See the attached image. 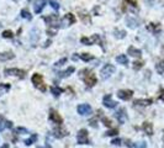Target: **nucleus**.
<instances>
[{"label": "nucleus", "instance_id": "nucleus-18", "mask_svg": "<svg viewBox=\"0 0 164 148\" xmlns=\"http://www.w3.org/2000/svg\"><path fill=\"white\" fill-rule=\"evenodd\" d=\"M15 57V55L13 52H4L0 53V61H9V59H13Z\"/></svg>", "mask_w": 164, "mask_h": 148}, {"label": "nucleus", "instance_id": "nucleus-7", "mask_svg": "<svg viewBox=\"0 0 164 148\" xmlns=\"http://www.w3.org/2000/svg\"><path fill=\"white\" fill-rule=\"evenodd\" d=\"M80 42L83 45H88V46L94 45V43H100V37H99V35H93V36L89 37V38L88 37H81Z\"/></svg>", "mask_w": 164, "mask_h": 148}, {"label": "nucleus", "instance_id": "nucleus-2", "mask_svg": "<svg viewBox=\"0 0 164 148\" xmlns=\"http://www.w3.org/2000/svg\"><path fill=\"white\" fill-rule=\"evenodd\" d=\"M32 84L35 85V88H37L38 90H41L42 93H45L47 90V88L45 85V83H43V78H42V75L38 74V73H35L32 75Z\"/></svg>", "mask_w": 164, "mask_h": 148}, {"label": "nucleus", "instance_id": "nucleus-30", "mask_svg": "<svg viewBox=\"0 0 164 148\" xmlns=\"http://www.w3.org/2000/svg\"><path fill=\"white\" fill-rule=\"evenodd\" d=\"M159 26H158V23H157V26H156V23H149L148 25V30L149 31H153L154 33H157V31H159Z\"/></svg>", "mask_w": 164, "mask_h": 148}, {"label": "nucleus", "instance_id": "nucleus-48", "mask_svg": "<svg viewBox=\"0 0 164 148\" xmlns=\"http://www.w3.org/2000/svg\"><path fill=\"white\" fill-rule=\"evenodd\" d=\"M163 142H164V135H163Z\"/></svg>", "mask_w": 164, "mask_h": 148}, {"label": "nucleus", "instance_id": "nucleus-40", "mask_svg": "<svg viewBox=\"0 0 164 148\" xmlns=\"http://www.w3.org/2000/svg\"><path fill=\"white\" fill-rule=\"evenodd\" d=\"M102 122H104V125H105V126H109V127H111V121L109 120V118H106V117H102Z\"/></svg>", "mask_w": 164, "mask_h": 148}, {"label": "nucleus", "instance_id": "nucleus-21", "mask_svg": "<svg viewBox=\"0 0 164 148\" xmlns=\"http://www.w3.org/2000/svg\"><path fill=\"white\" fill-rule=\"evenodd\" d=\"M126 22H127V25L130 26L131 28L138 27V21H137L136 19H133V17H127V19H126Z\"/></svg>", "mask_w": 164, "mask_h": 148}, {"label": "nucleus", "instance_id": "nucleus-25", "mask_svg": "<svg viewBox=\"0 0 164 148\" xmlns=\"http://www.w3.org/2000/svg\"><path fill=\"white\" fill-rule=\"evenodd\" d=\"M152 104V100L148 99V100H136L134 101V105H139V106H148Z\"/></svg>", "mask_w": 164, "mask_h": 148}, {"label": "nucleus", "instance_id": "nucleus-29", "mask_svg": "<svg viewBox=\"0 0 164 148\" xmlns=\"http://www.w3.org/2000/svg\"><path fill=\"white\" fill-rule=\"evenodd\" d=\"M36 141H37V135H35V133H33L30 138L25 141V144H26V146H31V144L33 143V142H36Z\"/></svg>", "mask_w": 164, "mask_h": 148}, {"label": "nucleus", "instance_id": "nucleus-44", "mask_svg": "<svg viewBox=\"0 0 164 148\" xmlns=\"http://www.w3.org/2000/svg\"><path fill=\"white\" fill-rule=\"evenodd\" d=\"M6 128H13V122H11V121H8V122H6Z\"/></svg>", "mask_w": 164, "mask_h": 148}, {"label": "nucleus", "instance_id": "nucleus-14", "mask_svg": "<svg viewBox=\"0 0 164 148\" xmlns=\"http://www.w3.org/2000/svg\"><path fill=\"white\" fill-rule=\"evenodd\" d=\"M53 136L57 138H63V137H66V136H68V131L62 127H56L53 130Z\"/></svg>", "mask_w": 164, "mask_h": 148}, {"label": "nucleus", "instance_id": "nucleus-6", "mask_svg": "<svg viewBox=\"0 0 164 148\" xmlns=\"http://www.w3.org/2000/svg\"><path fill=\"white\" fill-rule=\"evenodd\" d=\"M4 73H5V75H14V76H19V78H25V74H26L25 70H21V69H17V68L5 69Z\"/></svg>", "mask_w": 164, "mask_h": 148}, {"label": "nucleus", "instance_id": "nucleus-11", "mask_svg": "<svg viewBox=\"0 0 164 148\" xmlns=\"http://www.w3.org/2000/svg\"><path fill=\"white\" fill-rule=\"evenodd\" d=\"M102 104H104V106H106V108H109V109H114V108H116V105H117V103L115 101V100H112V98H111L110 94H107V95L104 96Z\"/></svg>", "mask_w": 164, "mask_h": 148}, {"label": "nucleus", "instance_id": "nucleus-42", "mask_svg": "<svg viewBox=\"0 0 164 148\" xmlns=\"http://www.w3.org/2000/svg\"><path fill=\"white\" fill-rule=\"evenodd\" d=\"M159 99L162 100V101H164V89H160V91H159Z\"/></svg>", "mask_w": 164, "mask_h": 148}, {"label": "nucleus", "instance_id": "nucleus-4", "mask_svg": "<svg viewBox=\"0 0 164 148\" xmlns=\"http://www.w3.org/2000/svg\"><path fill=\"white\" fill-rule=\"evenodd\" d=\"M114 72H115V67L112 66V64H106L102 69H101V72H100V74H101V79H107V78H110L111 75L114 74Z\"/></svg>", "mask_w": 164, "mask_h": 148}, {"label": "nucleus", "instance_id": "nucleus-23", "mask_svg": "<svg viewBox=\"0 0 164 148\" xmlns=\"http://www.w3.org/2000/svg\"><path fill=\"white\" fill-rule=\"evenodd\" d=\"M62 91H63V89H61V88H58V86H51V93L53 94V96H56V98H58L62 94Z\"/></svg>", "mask_w": 164, "mask_h": 148}, {"label": "nucleus", "instance_id": "nucleus-34", "mask_svg": "<svg viewBox=\"0 0 164 148\" xmlns=\"http://www.w3.org/2000/svg\"><path fill=\"white\" fill-rule=\"evenodd\" d=\"M126 36V32L125 31H115V37H117V38H124Z\"/></svg>", "mask_w": 164, "mask_h": 148}, {"label": "nucleus", "instance_id": "nucleus-22", "mask_svg": "<svg viewBox=\"0 0 164 148\" xmlns=\"http://www.w3.org/2000/svg\"><path fill=\"white\" fill-rule=\"evenodd\" d=\"M74 70H75L74 67H69L67 70H64V72H59V73H58V75H59L61 78H66V76H69L70 74H72Z\"/></svg>", "mask_w": 164, "mask_h": 148}, {"label": "nucleus", "instance_id": "nucleus-27", "mask_svg": "<svg viewBox=\"0 0 164 148\" xmlns=\"http://www.w3.org/2000/svg\"><path fill=\"white\" fill-rule=\"evenodd\" d=\"M21 16L23 17V19H26V20H32V15L30 14V11H28L27 9H22L21 10Z\"/></svg>", "mask_w": 164, "mask_h": 148}, {"label": "nucleus", "instance_id": "nucleus-10", "mask_svg": "<svg viewBox=\"0 0 164 148\" xmlns=\"http://www.w3.org/2000/svg\"><path fill=\"white\" fill-rule=\"evenodd\" d=\"M77 111H78V114L83 115V116L89 115V114H91V106L89 104H80L77 108Z\"/></svg>", "mask_w": 164, "mask_h": 148}, {"label": "nucleus", "instance_id": "nucleus-43", "mask_svg": "<svg viewBox=\"0 0 164 148\" xmlns=\"http://www.w3.org/2000/svg\"><path fill=\"white\" fill-rule=\"evenodd\" d=\"M90 125L93 127H98V123H96V118H93V120L90 121Z\"/></svg>", "mask_w": 164, "mask_h": 148}, {"label": "nucleus", "instance_id": "nucleus-5", "mask_svg": "<svg viewBox=\"0 0 164 148\" xmlns=\"http://www.w3.org/2000/svg\"><path fill=\"white\" fill-rule=\"evenodd\" d=\"M77 141L78 144H88L89 143V137H88V131L86 130H80L77 135Z\"/></svg>", "mask_w": 164, "mask_h": 148}, {"label": "nucleus", "instance_id": "nucleus-28", "mask_svg": "<svg viewBox=\"0 0 164 148\" xmlns=\"http://www.w3.org/2000/svg\"><path fill=\"white\" fill-rule=\"evenodd\" d=\"M80 58L83 59L84 62H89V61H91V59H94V56L90 55V53H81Z\"/></svg>", "mask_w": 164, "mask_h": 148}, {"label": "nucleus", "instance_id": "nucleus-39", "mask_svg": "<svg viewBox=\"0 0 164 148\" xmlns=\"http://www.w3.org/2000/svg\"><path fill=\"white\" fill-rule=\"evenodd\" d=\"M142 66H143L142 62H134L133 63V68L134 69H141V68H142Z\"/></svg>", "mask_w": 164, "mask_h": 148}, {"label": "nucleus", "instance_id": "nucleus-32", "mask_svg": "<svg viewBox=\"0 0 164 148\" xmlns=\"http://www.w3.org/2000/svg\"><path fill=\"white\" fill-rule=\"evenodd\" d=\"M134 148H147V143L144 141H139L137 143H134Z\"/></svg>", "mask_w": 164, "mask_h": 148}, {"label": "nucleus", "instance_id": "nucleus-46", "mask_svg": "<svg viewBox=\"0 0 164 148\" xmlns=\"http://www.w3.org/2000/svg\"><path fill=\"white\" fill-rule=\"evenodd\" d=\"M0 148H9V144H4V146H1Z\"/></svg>", "mask_w": 164, "mask_h": 148}, {"label": "nucleus", "instance_id": "nucleus-3", "mask_svg": "<svg viewBox=\"0 0 164 148\" xmlns=\"http://www.w3.org/2000/svg\"><path fill=\"white\" fill-rule=\"evenodd\" d=\"M43 20L47 22L48 27L52 28H58V23H59V19H58L57 15H48V16H45Z\"/></svg>", "mask_w": 164, "mask_h": 148}, {"label": "nucleus", "instance_id": "nucleus-8", "mask_svg": "<svg viewBox=\"0 0 164 148\" xmlns=\"http://www.w3.org/2000/svg\"><path fill=\"white\" fill-rule=\"evenodd\" d=\"M75 22V17L73 14H67V15H64V17L62 19L61 21V25L62 27H68L70 25H73V23Z\"/></svg>", "mask_w": 164, "mask_h": 148}, {"label": "nucleus", "instance_id": "nucleus-31", "mask_svg": "<svg viewBox=\"0 0 164 148\" xmlns=\"http://www.w3.org/2000/svg\"><path fill=\"white\" fill-rule=\"evenodd\" d=\"M3 37L4 38H13L14 35H13V31H10V30H6V31L3 32Z\"/></svg>", "mask_w": 164, "mask_h": 148}, {"label": "nucleus", "instance_id": "nucleus-37", "mask_svg": "<svg viewBox=\"0 0 164 148\" xmlns=\"http://www.w3.org/2000/svg\"><path fill=\"white\" fill-rule=\"evenodd\" d=\"M15 132H16V133H21V135H23V133H28V132H27V130H26V128H22V127L16 128V130H15Z\"/></svg>", "mask_w": 164, "mask_h": 148}, {"label": "nucleus", "instance_id": "nucleus-36", "mask_svg": "<svg viewBox=\"0 0 164 148\" xmlns=\"http://www.w3.org/2000/svg\"><path fill=\"white\" fill-rule=\"evenodd\" d=\"M117 133H119V131H117L116 128H114V130H110V131H106V133H105V135H106V136H115Z\"/></svg>", "mask_w": 164, "mask_h": 148}, {"label": "nucleus", "instance_id": "nucleus-24", "mask_svg": "<svg viewBox=\"0 0 164 148\" xmlns=\"http://www.w3.org/2000/svg\"><path fill=\"white\" fill-rule=\"evenodd\" d=\"M10 84H6V83H3V84H0V96L3 95V94L8 93L10 90Z\"/></svg>", "mask_w": 164, "mask_h": 148}, {"label": "nucleus", "instance_id": "nucleus-9", "mask_svg": "<svg viewBox=\"0 0 164 148\" xmlns=\"http://www.w3.org/2000/svg\"><path fill=\"white\" fill-rule=\"evenodd\" d=\"M49 120H51L52 122L57 123L58 126H61L62 122H63V118L61 117V115L58 114L56 110H51V111H49Z\"/></svg>", "mask_w": 164, "mask_h": 148}, {"label": "nucleus", "instance_id": "nucleus-33", "mask_svg": "<svg viewBox=\"0 0 164 148\" xmlns=\"http://www.w3.org/2000/svg\"><path fill=\"white\" fill-rule=\"evenodd\" d=\"M49 5L52 6V9L54 10H59V4H58L56 0H49Z\"/></svg>", "mask_w": 164, "mask_h": 148}, {"label": "nucleus", "instance_id": "nucleus-26", "mask_svg": "<svg viewBox=\"0 0 164 148\" xmlns=\"http://www.w3.org/2000/svg\"><path fill=\"white\" fill-rule=\"evenodd\" d=\"M156 69L157 72L159 74H163L164 73V61H159L157 64H156Z\"/></svg>", "mask_w": 164, "mask_h": 148}, {"label": "nucleus", "instance_id": "nucleus-12", "mask_svg": "<svg viewBox=\"0 0 164 148\" xmlns=\"http://www.w3.org/2000/svg\"><path fill=\"white\" fill-rule=\"evenodd\" d=\"M117 96L121 100H130L133 96V91L132 90H119L117 91Z\"/></svg>", "mask_w": 164, "mask_h": 148}, {"label": "nucleus", "instance_id": "nucleus-38", "mask_svg": "<svg viewBox=\"0 0 164 148\" xmlns=\"http://www.w3.org/2000/svg\"><path fill=\"white\" fill-rule=\"evenodd\" d=\"M66 62H67V58H62L61 61L56 62V64H54V66H56V67H61V66H63V64L66 63Z\"/></svg>", "mask_w": 164, "mask_h": 148}, {"label": "nucleus", "instance_id": "nucleus-45", "mask_svg": "<svg viewBox=\"0 0 164 148\" xmlns=\"http://www.w3.org/2000/svg\"><path fill=\"white\" fill-rule=\"evenodd\" d=\"M51 45V41H47V42L43 45V47H47V46H49Z\"/></svg>", "mask_w": 164, "mask_h": 148}, {"label": "nucleus", "instance_id": "nucleus-17", "mask_svg": "<svg viewBox=\"0 0 164 148\" xmlns=\"http://www.w3.org/2000/svg\"><path fill=\"white\" fill-rule=\"evenodd\" d=\"M127 53H128V55H130V56H132V57H141V56H142V52H141V50L134 48L133 46L128 47Z\"/></svg>", "mask_w": 164, "mask_h": 148}, {"label": "nucleus", "instance_id": "nucleus-49", "mask_svg": "<svg viewBox=\"0 0 164 148\" xmlns=\"http://www.w3.org/2000/svg\"><path fill=\"white\" fill-rule=\"evenodd\" d=\"M27 1H32V0H27Z\"/></svg>", "mask_w": 164, "mask_h": 148}, {"label": "nucleus", "instance_id": "nucleus-1", "mask_svg": "<svg viewBox=\"0 0 164 148\" xmlns=\"http://www.w3.org/2000/svg\"><path fill=\"white\" fill-rule=\"evenodd\" d=\"M80 78L83 79L85 84L88 86H90V88L96 84V76L89 69H83V70H81V72H80Z\"/></svg>", "mask_w": 164, "mask_h": 148}, {"label": "nucleus", "instance_id": "nucleus-47", "mask_svg": "<svg viewBox=\"0 0 164 148\" xmlns=\"http://www.w3.org/2000/svg\"><path fill=\"white\" fill-rule=\"evenodd\" d=\"M38 148H51V147H48V146H46V147H38Z\"/></svg>", "mask_w": 164, "mask_h": 148}, {"label": "nucleus", "instance_id": "nucleus-16", "mask_svg": "<svg viewBox=\"0 0 164 148\" xmlns=\"http://www.w3.org/2000/svg\"><path fill=\"white\" fill-rule=\"evenodd\" d=\"M142 130L143 131L147 133V135H149V136H152L153 135V125H152L151 122H143V125H142Z\"/></svg>", "mask_w": 164, "mask_h": 148}, {"label": "nucleus", "instance_id": "nucleus-41", "mask_svg": "<svg viewBox=\"0 0 164 148\" xmlns=\"http://www.w3.org/2000/svg\"><path fill=\"white\" fill-rule=\"evenodd\" d=\"M111 143H112L114 146H120L121 144V140L120 138H115V140L111 141Z\"/></svg>", "mask_w": 164, "mask_h": 148}, {"label": "nucleus", "instance_id": "nucleus-20", "mask_svg": "<svg viewBox=\"0 0 164 148\" xmlns=\"http://www.w3.org/2000/svg\"><path fill=\"white\" fill-rule=\"evenodd\" d=\"M125 5H128L127 9H132L133 11H136L138 10V6H137V3L134 1V0H125Z\"/></svg>", "mask_w": 164, "mask_h": 148}, {"label": "nucleus", "instance_id": "nucleus-13", "mask_svg": "<svg viewBox=\"0 0 164 148\" xmlns=\"http://www.w3.org/2000/svg\"><path fill=\"white\" fill-rule=\"evenodd\" d=\"M46 4H47V0H37V1L35 3V5H33L35 13H36V14H40L41 11L43 10V8L46 6Z\"/></svg>", "mask_w": 164, "mask_h": 148}, {"label": "nucleus", "instance_id": "nucleus-19", "mask_svg": "<svg viewBox=\"0 0 164 148\" xmlns=\"http://www.w3.org/2000/svg\"><path fill=\"white\" fill-rule=\"evenodd\" d=\"M116 61H117V63L122 64V66H127V64H128V58L125 55H119L116 57Z\"/></svg>", "mask_w": 164, "mask_h": 148}, {"label": "nucleus", "instance_id": "nucleus-35", "mask_svg": "<svg viewBox=\"0 0 164 148\" xmlns=\"http://www.w3.org/2000/svg\"><path fill=\"white\" fill-rule=\"evenodd\" d=\"M6 120H4L3 117H0V131H3L4 128H6Z\"/></svg>", "mask_w": 164, "mask_h": 148}, {"label": "nucleus", "instance_id": "nucleus-15", "mask_svg": "<svg viewBox=\"0 0 164 148\" xmlns=\"http://www.w3.org/2000/svg\"><path fill=\"white\" fill-rule=\"evenodd\" d=\"M115 116H116L117 120H119L120 123H125V121L127 120V114H126L125 109H120V110L115 114Z\"/></svg>", "mask_w": 164, "mask_h": 148}]
</instances>
